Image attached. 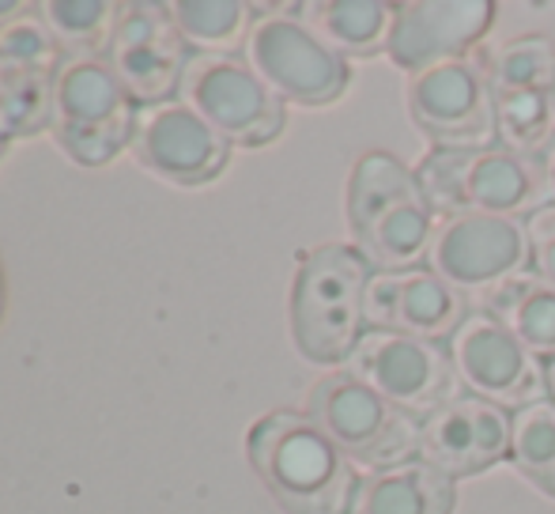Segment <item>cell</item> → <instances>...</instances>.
I'll use <instances>...</instances> for the list:
<instances>
[{"mask_svg":"<svg viewBox=\"0 0 555 514\" xmlns=\"http://www.w3.org/2000/svg\"><path fill=\"white\" fill-rule=\"evenodd\" d=\"M246 454L287 514H348L359 485L356 465L310 412L280 409L261 416L246 435Z\"/></svg>","mask_w":555,"mask_h":514,"instance_id":"6da1fadb","label":"cell"},{"mask_svg":"<svg viewBox=\"0 0 555 514\" xmlns=\"http://www.w3.org/2000/svg\"><path fill=\"white\" fill-rule=\"evenodd\" d=\"M348 228L374 272H401L427 265L439 213L416 170L389 152H366L348 178Z\"/></svg>","mask_w":555,"mask_h":514,"instance_id":"7a4b0ae2","label":"cell"},{"mask_svg":"<svg viewBox=\"0 0 555 514\" xmlns=\"http://www.w3.org/2000/svg\"><path fill=\"white\" fill-rule=\"evenodd\" d=\"M427 201L446 216H506L529 220L552 205L544 159H529L511 147H431L416 163Z\"/></svg>","mask_w":555,"mask_h":514,"instance_id":"3957f363","label":"cell"},{"mask_svg":"<svg viewBox=\"0 0 555 514\" xmlns=\"http://www.w3.org/2000/svg\"><path fill=\"white\" fill-rule=\"evenodd\" d=\"M374 269L356 246L325 243L299 257L292 284L295 348L310 363H348L366 333L363 299Z\"/></svg>","mask_w":555,"mask_h":514,"instance_id":"277c9868","label":"cell"},{"mask_svg":"<svg viewBox=\"0 0 555 514\" xmlns=\"http://www.w3.org/2000/svg\"><path fill=\"white\" fill-rule=\"evenodd\" d=\"M307 412L344 450V458L366 473L393 470L420 458V420H412L344 368L318 378Z\"/></svg>","mask_w":555,"mask_h":514,"instance_id":"5b68a950","label":"cell"},{"mask_svg":"<svg viewBox=\"0 0 555 514\" xmlns=\"http://www.w3.org/2000/svg\"><path fill=\"white\" fill-rule=\"evenodd\" d=\"M246 61L284 103L295 106H330L348 91V57L336 53L314 27L292 12H261L246 38Z\"/></svg>","mask_w":555,"mask_h":514,"instance_id":"8992f818","label":"cell"},{"mask_svg":"<svg viewBox=\"0 0 555 514\" xmlns=\"http://www.w3.org/2000/svg\"><path fill=\"white\" fill-rule=\"evenodd\" d=\"M182 103L197 111L227 144H269L284 132V99L234 53H190L178 88Z\"/></svg>","mask_w":555,"mask_h":514,"instance_id":"52a82bcc","label":"cell"},{"mask_svg":"<svg viewBox=\"0 0 555 514\" xmlns=\"http://www.w3.org/2000/svg\"><path fill=\"white\" fill-rule=\"evenodd\" d=\"M53 121L65 152L99 167L132 140L137 111L106 61L73 57L53 76Z\"/></svg>","mask_w":555,"mask_h":514,"instance_id":"ba28073f","label":"cell"},{"mask_svg":"<svg viewBox=\"0 0 555 514\" xmlns=\"http://www.w3.org/2000/svg\"><path fill=\"white\" fill-rule=\"evenodd\" d=\"M344 371L363 378L366 386L378 389L386 401H393L420 424L442 404H450L453 397L465 394L450 348L435 345V340L404 337V333L366 330Z\"/></svg>","mask_w":555,"mask_h":514,"instance_id":"9c48e42d","label":"cell"},{"mask_svg":"<svg viewBox=\"0 0 555 514\" xmlns=\"http://www.w3.org/2000/svg\"><path fill=\"white\" fill-rule=\"evenodd\" d=\"M412 126L431 147H491L495 144V91L480 53L442 61L404 83Z\"/></svg>","mask_w":555,"mask_h":514,"instance_id":"30bf717a","label":"cell"},{"mask_svg":"<svg viewBox=\"0 0 555 514\" xmlns=\"http://www.w3.org/2000/svg\"><path fill=\"white\" fill-rule=\"evenodd\" d=\"M446 348H450V360L457 368L465 394L499 404L506 412H521L537 401H548L544 360L529 352L488 310H473Z\"/></svg>","mask_w":555,"mask_h":514,"instance_id":"8fae6325","label":"cell"},{"mask_svg":"<svg viewBox=\"0 0 555 514\" xmlns=\"http://www.w3.org/2000/svg\"><path fill=\"white\" fill-rule=\"evenodd\" d=\"M427 269L450 280L457 292L488 299L499 284L529 269L526 220L506 216H446L435 228Z\"/></svg>","mask_w":555,"mask_h":514,"instance_id":"7c38bea8","label":"cell"},{"mask_svg":"<svg viewBox=\"0 0 555 514\" xmlns=\"http://www.w3.org/2000/svg\"><path fill=\"white\" fill-rule=\"evenodd\" d=\"M473 303L465 292L442 280L435 269L416 265V269L401 272H374L366 284L363 318L366 330H386L404 333V337L435 340V345H450V337L461 330Z\"/></svg>","mask_w":555,"mask_h":514,"instance_id":"4fadbf2b","label":"cell"},{"mask_svg":"<svg viewBox=\"0 0 555 514\" xmlns=\"http://www.w3.org/2000/svg\"><path fill=\"white\" fill-rule=\"evenodd\" d=\"M106 65L129 91L132 103L163 106L178 88L190 65V46L170 23L167 8L129 4L117 20V30L106 50Z\"/></svg>","mask_w":555,"mask_h":514,"instance_id":"5bb4252c","label":"cell"},{"mask_svg":"<svg viewBox=\"0 0 555 514\" xmlns=\"http://www.w3.org/2000/svg\"><path fill=\"white\" fill-rule=\"evenodd\" d=\"M495 12L499 8L491 0H404L397 4L386 57L409 76L442 61L468 57L491 30Z\"/></svg>","mask_w":555,"mask_h":514,"instance_id":"9a60e30c","label":"cell"},{"mask_svg":"<svg viewBox=\"0 0 555 514\" xmlns=\"http://www.w3.org/2000/svg\"><path fill=\"white\" fill-rule=\"evenodd\" d=\"M514 412L473 394L453 397L420 424V458L446 477H480L511 458Z\"/></svg>","mask_w":555,"mask_h":514,"instance_id":"2e32d148","label":"cell"},{"mask_svg":"<svg viewBox=\"0 0 555 514\" xmlns=\"http://www.w3.org/2000/svg\"><path fill=\"white\" fill-rule=\"evenodd\" d=\"M129 144L147 170L182 185L212 182L231 155V144L185 103L144 106Z\"/></svg>","mask_w":555,"mask_h":514,"instance_id":"e0dca14e","label":"cell"},{"mask_svg":"<svg viewBox=\"0 0 555 514\" xmlns=\"http://www.w3.org/2000/svg\"><path fill=\"white\" fill-rule=\"evenodd\" d=\"M457 480L442 470L412 458L393 470L363 473L351 496L348 514H453Z\"/></svg>","mask_w":555,"mask_h":514,"instance_id":"ac0fdd59","label":"cell"},{"mask_svg":"<svg viewBox=\"0 0 555 514\" xmlns=\"http://www.w3.org/2000/svg\"><path fill=\"white\" fill-rule=\"evenodd\" d=\"M299 15L344 57H374L389 50L397 4L389 0H314Z\"/></svg>","mask_w":555,"mask_h":514,"instance_id":"d6986e66","label":"cell"},{"mask_svg":"<svg viewBox=\"0 0 555 514\" xmlns=\"http://www.w3.org/2000/svg\"><path fill=\"white\" fill-rule=\"evenodd\" d=\"M495 322H503L521 345L544 363L555 360V284L541 280L533 269L518 272L483 299Z\"/></svg>","mask_w":555,"mask_h":514,"instance_id":"ffe728a7","label":"cell"},{"mask_svg":"<svg viewBox=\"0 0 555 514\" xmlns=\"http://www.w3.org/2000/svg\"><path fill=\"white\" fill-rule=\"evenodd\" d=\"M167 15L197 53H231L234 46H246L261 12L242 0H178L167 4Z\"/></svg>","mask_w":555,"mask_h":514,"instance_id":"44dd1931","label":"cell"},{"mask_svg":"<svg viewBox=\"0 0 555 514\" xmlns=\"http://www.w3.org/2000/svg\"><path fill=\"white\" fill-rule=\"evenodd\" d=\"M480 53V65L495 95H526L555 91V42L544 35H521Z\"/></svg>","mask_w":555,"mask_h":514,"instance_id":"7402d4cb","label":"cell"},{"mask_svg":"<svg viewBox=\"0 0 555 514\" xmlns=\"http://www.w3.org/2000/svg\"><path fill=\"white\" fill-rule=\"evenodd\" d=\"M38 12H42L46 30L61 46V53L88 57V53L111 50L125 8L106 4V0H46Z\"/></svg>","mask_w":555,"mask_h":514,"instance_id":"603a6c76","label":"cell"},{"mask_svg":"<svg viewBox=\"0 0 555 514\" xmlns=\"http://www.w3.org/2000/svg\"><path fill=\"white\" fill-rule=\"evenodd\" d=\"M495 144L544 159L555 147V91L495 95Z\"/></svg>","mask_w":555,"mask_h":514,"instance_id":"cb8c5ba5","label":"cell"},{"mask_svg":"<svg viewBox=\"0 0 555 514\" xmlns=\"http://www.w3.org/2000/svg\"><path fill=\"white\" fill-rule=\"evenodd\" d=\"M511 462L533 488L555 500V404L537 401L514 412Z\"/></svg>","mask_w":555,"mask_h":514,"instance_id":"d4e9b609","label":"cell"},{"mask_svg":"<svg viewBox=\"0 0 555 514\" xmlns=\"http://www.w3.org/2000/svg\"><path fill=\"white\" fill-rule=\"evenodd\" d=\"M53 118V76L30 68H0V140L30 137Z\"/></svg>","mask_w":555,"mask_h":514,"instance_id":"484cf974","label":"cell"},{"mask_svg":"<svg viewBox=\"0 0 555 514\" xmlns=\"http://www.w3.org/2000/svg\"><path fill=\"white\" fill-rule=\"evenodd\" d=\"M61 46L46 30L42 20H30L27 12L0 23V68H30V73H57Z\"/></svg>","mask_w":555,"mask_h":514,"instance_id":"4316f807","label":"cell"},{"mask_svg":"<svg viewBox=\"0 0 555 514\" xmlns=\"http://www.w3.org/2000/svg\"><path fill=\"white\" fill-rule=\"evenodd\" d=\"M529 228V269L555 284V205H544L526 220Z\"/></svg>","mask_w":555,"mask_h":514,"instance_id":"83f0119b","label":"cell"},{"mask_svg":"<svg viewBox=\"0 0 555 514\" xmlns=\"http://www.w3.org/2000/svg\"><path fill=\"white\" fill-rule=\"evenodd\" d=\"M544 170H548V193H552V205H555V147L544 155Z\"/></svg>","mask_w":555,"mask_h":514,"instance_id":"f1b7e54d","label":"cell"},{"mask_svg":"<svg viewBox=\"0 0 555 514\" xmlns=\"http://www.w3.org/2000/svg\"><path fill=\"white\" fill-rule=\"evenodd\" d=\"M544 378H548V401L555 404V360L544 363Z\"/></svg>","mask_w":555,"mask_h":514,"instance_id":"f546056e","label":"cell"},{"mask_svg":"<svg viewBox=\"0 0 555 514\" xmlns=\"http://www.w3.org/2000/svg\"><path fill=\"white\" fill-rule=\"evenodd\" d=\"M0 314H4V272H0Z\"/></svg>","mask_w":555,"mask_h":514,"instance_id":"4dcf8cb0","label":"cell"},{"mask_svg":"<svg viewBox=\"0 0 555 514\" xmlns=\"http://www.w3.org/2000/svg\"><path fill=\"white\" fill-rule=\"evenodd\" d=\"M0 147H4V140H0Z\"/></svg>","mask_w":555,"mask_h":514,"instance_id":"1f68e13d","label":"cell"}]
</instances>
